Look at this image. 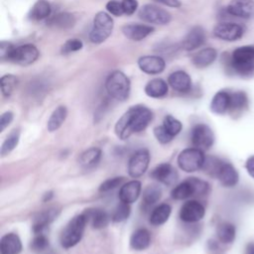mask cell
<instances>
[{
    "mask_svg": "<svg viewBox=\"0 0 254 254\" xmlns=\"http://www.w3.org/2000/svg\"><path fill=\"white\" fill-rule=\"evenodd\" d=\"M153 119L152 111L145 105L138 104L131 106L117 120L114 131L121 140L128 139L134 133H138L147 128Z\"/></svg>",
    "mask_w": 254,
    "mask_h": 254,
    "instance_id": "obj_1",
    "label": "cell"
},
{
    "mask_svg": "<svg viewBox=\"0 0 254 254\" xmlns=\"http://www.w3.org/2000/svg\"><path fill=\"white\" fill-rule=\"evenodd\" d=\"M229 67L237 74L248 77L254 73V46L235 49L228 61Z\"/></svg>",
    "mask_w": 254,
    "mask_h": 254,
    "instance_id": "obj_2",
    "label": "cell"
},
{
    "mask_svg": "<svg viewBox=\"0 0 254 254\" xmlns=\"http://www.w3.org/2000/svg\"><path fill=\"white\" fill-rule=\"evenodd\" d=\"M86 224L87 220L83 213L72 217L62 231L60 237L61 245L65 249L75 246L81 240Z\"/></svg>",
    "mask_w": 254,
    "mask_h": 254,
    "instance_id": "obj_3",
    "label": "cell"
},
{
    "mask_svg": "<svg viewBox=\"0 0 254 254\" xmlns=\"http://www.w3.org/2000/svg\"><path fill=\"white\" fill-rule=\"evenodd\" d=\"M105 88L107 93L114 99L124 101L129 97L131 83L128 76L120 71H112L106 78Z\"/></svg>",
    "mask_w": 254,
    "mask_h": 254,
    "instance_id": "obj_4",
    "label": "cell"
},
{
    "mask_svg": "<svg viewBox=\"0 0 254 254\" xmlns=\"http://www.w3.org/2000/svg\"><path fill=\"white\" fill-rule=\"evenodd\" d=\"M114 22L109 13L100 11L93 18L89 40L93 44H101L109 38L113 31Z\"/></svg>",
    "mask_w": 254,
    "mask_h": 254,
    "instance_id": "obj_5",
    "label": "cell"
},
{
    "mask_svg": "<svg viewBox=\"0 0 254 254\" xmlns=\"http://www.w3.org/2000/svg\"><path fill=\"white\" fill-rule=\"evenodd\" d=\"M205 158L203 151L192 147L183 150L179 154L177 162L181 170L186 173H193L202 169Z\"/></svg>",
    "mask_w": 254,
    "mask_h": 254,
    "instance_id": "obj_6",
    "label": "cell"
},
{
    "mask_svg": "<svg viewBox=\"0 0 254 254\" xmlns=\"http://www.w3.org/2000/svg\"><path fill=\"white\" fill-rule=\"evenodd\" d=\"M138 16L144 22L155 25H167L172 20V16L167 10L155 4H145L139 10Z\"/></svg>",
    "mask_w": 254,
    "mask_h": 254,
    "instance_id": "obj_7",
    "label": "cell"
},
{
    "mask_svg": "<svg viewBox=\"0 0 254 254\" xmlns=\"http://www.w3.org/2000/svg\"><path fill=\"white\" fill-rule=\"evenodd\" d=\"M190 141L194 148L201 151L208 150L214 143L213 131L208 125L204 123H197L191 129Z\"/></svg>",
    "mask_w": 254,
    "mask_h": 254,
    "instance_id": "obj_8",
    "label": "cell"
},
{
    "mask_svg": "<svg viewBox=\"0 0 254 254\" xmlns=\"http://www.w3.org/2000/svg\"><path fill=\"white\" fill-rule=\"evenodd\" d=\"M39 58V50L32 44H25L18 47H14L12 50L8 62L19 65H29L35 63Z\"/></svg>",
    "mask_w": 254,
    "mask_h": 254,
    "instance_id": "obj_9",
    "label": "cell"
},
{
    "mask_svg": "<svg viewBox=\"0 0 254 254\" xmlns=\"http://www.w3.org/2000/svg\"><path fill=\"white\" fill-rule=\"evenodd\" d=\"M150 153L147 149L136 151L128 162V174L130 177L137 179L147 171L150 164Z\"/></svg>",
    "mask_w": 254,
    "mask_h": 254,
    "instance_id": "obj_10",
    "label": "cell"
},
{
    "mask_svg": "<svg viewBox=\"0 0 254 254\" xmlns=\"http://www.w3.org/2000/svg\"><path fill=\"white\" fill-rule=\"evenodd\" d=\"M244 33L242 26L232 22L218 23L213 29V35L223 41L233 42L239 40Z\"/></svg>",
    "mask_w": 254,
    "mask_h": 254,
    "instance_id": "obj_11",
    "label": "cell"
},
{
    "mask_svg": "<svg viewBox=\"0 0 254 254\" xmlns=\"http://www.w3.org/2000/svg\"><path fill=\"white\" fill-rule=\"evenodd\" d=\"M205 214L204 206L197 200L190 199L186 201L180 210V218L188 223L197 222Z\"/></svg>",
    "mask_w": 254,
    "mask_h": 254,
    "instance_id": "obj_12",
    "label": "cell"
},
{
    "mask_svg": "<svg viewBox=\"0 0 254 254\" xmlns=\"http://www.w3.org/2000/svg\"><path fill=\"white\" fill-rule=\"evenodd\" d=\"M150 176L166 186L174 185L179 179L178 171L170 163L159 164L152 170Z\"/></svg>",
    "mask_w": 254,
    "mask_h": 254,
    "instance_id": "obj_13",
    "label": "cell"
},
{
    "mask_svg": "<svg viewBox=\"0 0 254 254\" xmlns=\"http://www.w3.org/2000/svg\"><path fill=\"white\" fill-rule=\"evenodd\" d=\"M226 12L234 17L248 19L254 15L253 0H230L226 6Z\"/></svg>",
    "mask_w": 254,
    "mask_h": 254,
    "instance_id": "obj_14",
    "label": "cell"
},
{
    "mask_svg": "<svg viewBox=\"0 0 254 254\" xmlns=\"http://www.w3.org/2000/svg\"><path fill=\"white\" fill-rule=\"evenodd\" d=\"M138 66L147 74H158L165 69L166 62L159 56H143L138 60Z\"/></svg>",
    "mask_w": 254,
    "mask_h": 254,
    "instance_id": "obj_15",
    "label": "cell"
},
{
    "mask_svg": "<svg viewBox=\"0 0 254 254\" xmlns=\"http://www.w3.org/2000/svg\"><path fill=\"white\" fill-rule=\"evenodd\" d=\"M205 42V32L200 26L192 27L185 36L182 47L186 51H193L201 47Z\"/></svg>",
    "mask_w": 254,
    "mask_h": 254,
    "instance_id": "obj_16",
    "label": "cell"
},
{
    "mask_svg": "<svg viewBox=\"0 0 254 254\" xmlns=\"http://www.w3.org/2000/svg\"><path fill=\"white\" fill-rule=\"evenodd\" d=\"M216 178L220 184L226 188L236 186L239 181V175L234 166L227 162H221L216 174Z\"/></svg>",
    "mask_w": 254,
    "mask_h": 254,
    "instance_id": "obj_17",
    "label": "cell"
},
{
    "mask_svg": "<svg viewBox=\"0 0 254 254\" xmlns=\"http://www.w3.org/2000/svg\"><path fill=\"white\" fill-rule=\"evenodd\" d=\"M153 31H154V28L146 24L130 23L122 27L123 35L127 39L132 41H141L147 38L150 34H152Z\"/></svg>",
    "mask_w": 254,
    "mask_h": 254,
    "instance_id": "obj_18",
    "label": "cell"
},
{
    "mask_svg": "<svg viewBox=\"0 0 254 254\" xmlns=\"http://www.w3.org/2000/svg\"><path fill=\"white\" fill-rule=\"evenodd\" d=\"M169 85L176 91L186 93L191 88V78L184 70H176L168 77Z\"/></svg>",
    "mask_w": 254,
    "mask_h": 254,
    "instance_id": "obj_19",
    "label": "cell"
},
{
    "mask_svg": "<svg viewBox=\"0 0 254 254\" xmlns=\"http://www.w3.org/2000/svg\"><path fill=\"white\" fill-rule=\"evenodd\" d=\"M141 190H142V186L139 181L133 180V181L127 182L126 184L122 185L119 190L120 201L128 204L135 202L141 193Z\"/></svg>",
    "mask_w": 254,
    "mask_h": 254,
    "instance_id": "obj_20",
    "label": "cell"
},
{
    "mask_svg": "<svg viewBox=\"0 0 254 254\" xmlns=\"http://www.w3.org/2000/svg\"><path fill=\"white\" fill-rule=\"evenodd\" d=\"M87 220V223H90L92 228L101 229L108 225L111 217L108 213L101 208H88L82 212Z\"/></svg>",
    "mask_w": 254,
    "mask_h": 254,
    "instance_id": "obj_21",
    "label": "cell"
},
{
    "mask_svg": "<svg viewBox=\"0 0 254 254\" xmlns=\"http://www.w3.org/2000/svg\"><path fill=\"white\" fill-rule=\"evenodd\" d=\"M22 241L20 237L13 232L7 233L1 237L0 253L1 254H19L22 251Z\"/></svg>",
    "mask_w": 254,
    "mask_h": 254,
    "instance_id": "obj_22",
    "label": "cell"
},
{
    "mask_svg": "<svg viewBox=\"0 0 254 254\" xmlns=\"http://www.w3.org/2000/svg\"><path fill=\"white\" fill-rule=\"evenodd\" d=\"M59 214V210L57 208H49L39 212L34 220H33V231L35 234L43 233L44 229L56 219Z\"/></svg>",
    "mask_w": 254,
    "mask_h": 254,
    "instance_id": "obj_23",
    "label": "cell"
},
{
    "mask_svg": "<svg viewBox=\"0 0 254 254\" xmlns=\"http://www.w3.org/2000/svg\"><path fill=\"white\" fill-rule=\"evenodd\" d=\"M230 93L226 90L217 91L211 99L210 110L218 115L225 114L229 111Z\"/></svg>",
    "mask_w": 254,
    "mask_h": 254,
    "instance_id": "obj_24",
    "label": "cell"
},
{
    "mask_svg": "<svg viewBox=\"0 0 254 254\" xmlns=\"http://www.w3.org/2000/svg\"><path fill=\"white\" fill-rule=\"evenodd\" d=\"M217 58V52L213 48H204L198 51L191 58V62L195 67L204 68L210 65Z\"/></svg>",
    "mask_w": 254,
    "mask_h": 254,
    "instance_id": "obj_25",
    "label": "cell"
},
{
    "mask_svg": "<svg viewBox=\"0 0 254 254\" xmlns=\"http://www.w3.org/2000/svg\"><path fill=\"white\" fill-rule=\"evenodd\" d=\"M151 244V234L146 228H138L131 234L130 246L132 249L142 251Z\"/></svg>",
    "mask_w": 254,
    "mask_h": 254,
    "instance_id": "obj_26",
    "label": "cell"
},
{
    "mask_svg": "<svg viewBox=\"0 0 254 254\" xmlns=\"http://www.w3.org/2000/svg\"><path fill=\"white\" fill-rule=\"evenodd\" d=\"M169 83L163 78H153L145 85V93L152 98H161L167 95L169 91Z\"/></svg>",
    "mask_w": 254,
    "mask_h": 254,
    "instance_id": "obj_27",
    "label": "cell"
},
{
    "mask_svg": "<svg viewBox=\"0 0 254 254\" xmlns=\"http://www.w3.org/2000/svg\"><path fill=\"white\" fill-rule=\"evenodd\" d=\"M193 195H195V189L190 178L177 185L171 191V196L177 200L187 199Z\"/></svg>",
    "mask_w": 254,
    "mask_h": 254,
    "instance_id": "obj_28",
    "label": "cell"
},
{
    "mask_svg": "<svg viewBox=\"0 0 254 254\" xmlns=\"http://www.w3.org/2000/svg\"><path fill=\"white\" fill-rule=\"evenodd\" d=\"M52 12L51 5L46 0H38L29 11L28 17L32 21H41L49 18Z\"/></svg>",
    "mask_w": 254,
    "mask_h": 254,
    "instance_id": "obj_29",
    "label": "cell"
},
{
    "mask_svg": "<svg viewBox=\"0 0 254 254\" xmlns=\"http://www.w3.org/2000/svg\"><path fill=\"white\" fill-rule=\"evenodd\" d=\"M248 107V96L244 91H234L230 93L229 112L237 114L243 112Z\"/></svg>",
    "mask_w": 254,
    "mask_h": 254,
    "instance_id": "obj_30",
    "label": "cell"
},
{
    "mask_svg": "<svg viewBox=\"0 0 254 254\" xmlns=\"http://www.w3.org/2000/svg\"><path fill=\"white\" fill-rule=\"evenodd\" d=\"M171 212H172V207L170 204L168 203L159 204L152 210L149 221L152 225H155V226L164 224L169 219Z\"/></svg>",
    "mask_w": 254,
    "mask_h": 254,
    "instance_id": "obj_31",
    "label": "cell"
},
{
    "mask_svg": "<svg viewBox=\"0 0 254 254\" xmlns=\"http://www.w3.org/2000/svg\"><path fill=\"white\" fill-rule=\"evenodd\" d=\"M47 24L49 26L59 28V29H69L74 26L75 18L70 13H66V12L59 13V14L51 17L47 21Z\"/></svg>",
    "mask_w": 254,
    "mask_h": 254,
    "instance_id": "obj_32",
    "label": "cell"
},
{
    "mask_svg": "<svg viewBox=\"0 0 254 254\" xmlns=\"http://www.w3.org/2000/svg\"><path fill=\"white\" fill-rule=\"evenodd\" d=\"M67 115V109L65 106L64 105H60L58 106L51 114L48 123H47V128L48 131L50 132H54L56 130H58L63 123L64 122L65 118Z\"/></svg>",
    "mask_w": 254,
    "mask_h": 254,
    "instance_id": "obj_33",
    "label": "cell"
},
{
    "mask_svg": "<svg viewBox=\"0 0 254 254\" xmlns=\"http://www.w3.org/2000/svg\"><path fill=\"white\" fill-rule=\"evenodd\" d=\"M236 235V228L230 222H221L216 228V236L221 243L230 244L234 241Z\"/></svg>",
    "mask_w": 254,
    "mask_h": 254,
    "instance_id": "obj_34",
    "label": "cell"
},
{
    "mask_svg": "<svg viewBox=\"0 0 254 254\" xmlns=\"http://www.w3.org/2000/svg\"><path fill=\"white\" fill-rule=\"evenodd\" d=\"M102 156V152L99 148L96 147H91L87 150H85L79 158V163L81 166L85 168H92L96 166Z\"/></svg>",
    "mask_w": 254,
    "mask_h": 254,
    "instance_id": "obj_35",
    "label": "cell"
},
{
    "mask_svg": "<svg viewBox=\"0 0 254 254\" xmlns=\"http://www.w3.org/2000/svg\"><path fill=\"white\" fill-rule=\"evenodd\" d=\"M161 195H162L161 188L157 185H150L143 191L142 203L145 207L151 206L161 198Z\"/></svg>",
    "mask_w": 254,
    "mask_h": 254,
    "instance_id": "obj_36",
    "label": "cell"
},
{
    "mask_svg": "<svg viewBox=\"0 0 254 254\" xmlns=\"http://www.w3.org/2000/svg\"><path fill=\"white\" fill-rule=\"evenodd\" d=\"M1 92L4 96H10L18 84V77L14 74H5L0 79Z\"/></svg>",
    "mask_w": 254,
    "mask_h": 254,
    "instance_id": "obj_37",
    "label": "cell"
},
{
    "mask_svg": "<svg viewBox=\"0 0 254 254\" xmlns=\"http://www.w3.org/2000/svg\"><path fill=\"white\" fill-rule=\"evenodd\" d=\"M20 139V132L19 130H13L4 140L2 147H1V155L4 157L12 152L19 143Z\"/></svg>",
    "mask_w": 254,
    "mask_h": 254,
    "instance_id": "obj_38",
    "label": "cell"
},
{
    "mask_svg": "<svg viewBox=\"0 0 254 254\" xmlns=\"http://www.w3.org/2000/svg\"><path fill=\"white\" fill-rule=\"evenodd\" d=\"M163 127L174 138L182 131L183 124L181 123L180 120H178L174 116L167 115L163 120Z\"/></svg>",
    "mask_w": 254,
    "mask_h": 254,
    "instance_id": "obj_39",
    "label": "cell"
},
{
    "mask_svg": "<svg viewBox=\"0 0 254 254\" xmlns=\"http://www.w3.org/2000/svg\"><path fill=\"white\" fill-rule=\"evenodd\" d=\"M131 208L128 203L125 202H120L114 209L112 215H111V220L113 222H121L127 219L130 215Z\"/></svg>",
    "mask_w": 254,
    "mask_h": 254,
    "instance_id": "obj_40",
    "label": "cell"
},
{
    "mask_svg": "<svg viewBox=\"0 0 254 254\" xmlns=\"http://www.w3.org/2000/svg\"><path fill=\"white\" fill-rule=\"evenodd\" d=\"M30 247L35 252H43L49 247V239L43 233L35 234L31 241Z\"/></svg>",
    "mask_w": 254,
    "mask_h": 254,
    "instance_id": "obj_41",
    "label": "cell"
},
{
    "mask_svg": "<svg viewBox=\"0 0 254 254\" xmlns=\"http://www.w3.org/2000/svg\"><path fill=\"white\" fill-rule=\"evenodd\" d=\"M83 47V43L78 39H69L67 40L62 47L61 52L64 55H67L73 52H77L81 50Z\"/></svg>",
    "mask_w": 254,
    "mask_h": 254,
    "instance_id": "obj_42",
    "label": "cell"
},
{
    "mask_svg": "<svg viewBox=\"0 0 254 254\" xmlns=\"http://www.w3.org/2000/svg\"><path fill=\"white\" fill-rule=\"evenodd\" d=\"M124 178L123 177H114V178H110L107 179L106 181H104L100 186H99V191L101 192H106L109 191L111 190L116 189L117 187L121 186L122 183L124 182Z\"/></svg>",
    "mask_w": 254,
    "mask_h": 254,
    "instance_id": "obj_43",
    "label": "cell"
},
{
    "mask_svg": "<svg viewBox=\"0 0 254 254\" xmlns=\"http://www.w3.org/2000/svg\"><path fill=\"white\" fill-rule=\"evenodd\" d=\"M105 8H106L107 12L110 15H113V16H117L118 17V16H121V15L124 14L122 3L117 1V0H109L106 3Z\"/></svg>",
    "mask_w": 254,
    "mask_h": 254,
    "instance_id": "obj_44",
    "label": "cell"
},
{
    "mask_svg": "<svg viewBox=\"0 0 254 254\" xmlns=\"http://www.w3.org/2000/svg\"><path fill=\"white\" fill-rule=\"evenodd\" d=\"M154 135L156 137V139L161 143V144H167L169 142H171L174 138L166 131V129L163 127V125L161 126H157L154 128Z\"/></svg>",
    "mask_w": 254,
    "mask_h": 254,
    "instance_id": "obj_45",
    "label": "cell"
},
{
    "mask_svg": "<svg viewBox=\"0 0 254 254\" xmlns=\"http://www.w3.org/2000/svg\"><path fill=\"white\" fill-rule=\"evenodd\" d=\"M121 3L124 10V14L126 15L134 14L138 8L137 0H122Z\"/></svg>",
    "mask_w": 254,
    "mask_h": 254,
    "instance_id": "obj_46",
    "label": "cell"
},
{
    "mask_svg": "<svg viewBox=\"0 0 254 254\" xmlns=\"http://www.w3.org/2000/svg\"><path fill=\"white\" fill-rule=\"evenodd\" d=\"M13 49H14V46L11 43L2 41L1 44H0V58H1V60L2 61H8V58H9Z\"/></svg>",
    "mask_w": 254,
    "mask_h": 254,
    "instance_id": "obj_47",
    "label": "cell"
},
{
    "mask_svg": "<svg viewBox=\"0 0 254 254\" xmlns=\"http://www.w3.org/2000/svg\"><path fill=\"white\" fill-rule=\"evenodd\" d=\"M14 119V114L11 111H6L4 113H2L1 117H0V131L3 132L5 130V128H7L10 123L13 121Z\"/></svg>",
    "mask_w": 254,
    "mask_h": 254,
    "instance_id": "obj_48",
    "label": "cell"
},
{
    "mask_svg": "<svg viewBox=\"0 0 254 254\" xmlns=\"http://www.w3.org/2000/svg\"><path fill=\"white\" fill-rule=\"evenodd\" d=\"M245 168L247 170V173L249 174L250 177L254 179V155L250 156L245 164Z\"/></svg>",
    "mask_w": 254,
    "mask_h": 254,
    "instance_id": "obj_49",
    "label": "cell"
},
{
    "mask_svg": "<svg viewBox=\"0 0 254 254\" xmlns=\"http://www.w3.org/2000/svg\"><path fill=\"white\" fill-rule=\"evenodd\" d=\"M156 1L163 5H166L168 7H172V8H179L182 5L180 0H156Z\"/></svg>",
    "mask_w": 254,
    "mask_h": 254,
    "instance_id": "obj_50",
    "label": "cell"
},
{
    "mask_svg": "<svg viewBox=\"0 0 254 254\" xmlns=\"http://www.w3.org/2000/svg\"><path fill=\"white\" fill-rule=\"evenodd\" d=\"M244 254H254V242H248Z\"/></svg>",
    "mask_w": 254,
    "mask_h": 254,
    "instance_id": "obj_51",
    "label": "cell"
},
{
    "mask_svg": "<svg viewBox=\"0 0 254 254\" xmlns=\"http://www.w3.org/2000/svg\"><path fill=\"white\" fill-rule=\"evenodd\" d=\"M54 196V194H53V191H49V192H46L45 194H44V201H49L52 197Z\"/></svg>",
    "mask_w": 254,
    "mask_h": 254,
    "instance_id": "obj_52",
    "label": "cell"
}]
</instances>
